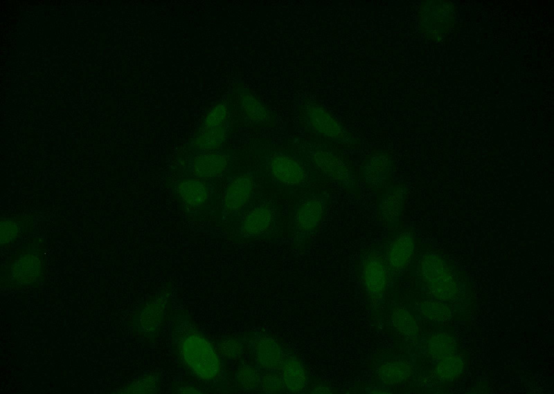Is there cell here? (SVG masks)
<instances>
[{"mask_svg": "<svg viewBox=\"0 0 554 394\" xmlns=\"http://www.w3.org/2000/svg\"><path fill=\"white\" fill-rule=\"evenodd\" d=\"M456 17V8L449 1H424L418 12L420 30L433 41H437L453 27Z\"/></svg>", "mask_w": 554, "mask_h": 394, "instance_id": "13", "label": "cell"}, {"mask_svg": "<svg viewBox=\"0 0 554 394\" xmlns=\"http://www.w3.org/2000/svg\"><path fill=\"white\" fill-rule=\"evenodd\" d=\"M159 386V375L158 373H149L132 381L125 386L120 393L152 394L158 392Z\"/></svg>", "mask_w": 554, "mask_h": 394, "instance_id": "27", "label": "cell"}, {"mask_svg": "<svg viewBox=\"0 0 554 394\" xmlns=\"http://www.w3.org/2000/svg\"><path fill=\"white\" fill-rule=\"evenodd\" d=\"M310 393H331V390L326 386L324 385H317L313 387L311 389Z\"/></svg>", "mask_w": 554, "mask_h": 394, "instance_id": "33", "label": "cell"}, {"mask_svg": "<svg viewBox=\"0 0 554 394\" xmlns=\"http://www.w3.org/2000/svg\"><path fill=\"white\" fill-rule=\"evenodd\" d=\"M235 379L237 386L243 391L261 389V373L253 366L244 364L240 366L235 373Z\"/></svg>", "mask_w": 554, "mask_h": 394, "instance_id": "25", "label": "cell"}, {"mask_svg": "<svg viewBox=\"0 0 554 394\" xmlns=\"http://www.w3.org/2000/svg\"><path fill=\"white\" fill-rule=\"evenodd\" d=\"M258 171L281 194L297 198L314 189L321 177L293 148L265 145L255 150Z\"/></svg>", "mask_w": 554, "mask_h": 394, "instance_id": "1", "label": "cell"}, {"mask_svg": "<svg viewBox=\"0 0 554 394\" xmlns=\"http://www.w3.org/2000/svg\"><path fill=\"white\" fill-rule=\"evenodd\" d=\"M406 189L402 185H388L382 191L377 200V219L384 227L393 230L400 224Z\"/></svg>", "mask_w": 554, "mask_h": 394, "instance_id": "18", "label": "cell"}, {"mask_svg": "<svg viewBox=\"0 0 554 394\" xmlns=\"http://www.w3.org/2000/svg\"><path fill=\"white\" fill-rule=\"evenodd\" d=\"M226 109L217 106L206 116L192 141L197 151L216 150L226 141L229 134Z\"/></svg>", "mask_w": 554, "mask_h": 394, "instance_id": "15", "label": "cell"}, {"mask_svg": "<svg viewBox=\"0 0 554 394\" xmlns=\"http://www.w3.org/2000/svg\"><path fill=\"white\" fill-rule=\"evenodd\" d=\"M301 127L310 138L338 149H357L358 138L326 108L312 100H304L298 107Z\"/></svg>", "mask_w": 554, "mask_h": 394, "instance_id": "5", "label": "cell"}, {"mask_svg": "<svg viewBox=\"0 0 554 394\" xmlns=\"http://www.w3.org/2000/svg\"><path fill=\"white\" fill-rule=\"evenodd\" d=\"M261 389L267 393H280L286 390L280 374L269 370L261 373Z\"/></svg>", "mask_w": 554, "mask_h": 394, "instance_id": "30", "label": "cell"}, {"mask_svg": "<svg viewBox=\"0 0 554 394\" xmlns=\"http://www.w3.org/2000/svg\"><path fill=\"white\" fill-rule=\"evenodd\" d=\"M393 327L406 338L416 341L419 335V327L413 315L404 307L394 308L390 315Z\"/></svg>", "mask_w": 554, "mask_h": 394, "instance_id": "22", "label": "cell"}, {"mask_svg": "<svg viewBox=\"0 0 554 394\" xmlns=\"http://www.w3.org/2000/svg\"><path fill=\"white\" fill-rule=\"evenodd\" d=\"M234 165L235 157L230 151H197L185 160L181 173L183 177L215 182L228 177Z\"/></svg>", "mask_w": 554, "mask_h": 394, "instance_id": "11", "label": "cell"}, {"mask_svg": "<svg viewBox=\"0 0 554 394\" xmlns=\"http://www.w3.org/2000/svg\"><path fill=\"white\" fill-rule=\"evenodd\" d=\"M220 353L229 359H236L242 356L244 352L242 341L236 338H227L220 341Z\"/></svg>", "mask_w": 554, "mask_h": 394, "instance_id": "31", "label": "cell"}, {"mask_svg": "<svg viewBox=\"0 0 554 394\" xmlns=\"http://www.w3.org/2000/svg\"><path fill=\"white\" fill-rule=\"evenodd\" d=\"M463 368V359L460 356L454 355L439 360L434 368V372L441 379L452 381L462 373Z\"/></svg>", "mask_w": 554, "mask_h": 394, "instance_id": "26", "label": "cell"}, {"mask_svg": "<svg viewBox=\"0 0 554 394\" xmlns=\"http://www.w3.org/2000/svg\"><path fill=\"white\" fill-rule=\"evenodd\" d=\"M393 160L388 153L378 150L364 160L359 169V177L370 190L379 192L388 185L393 171Z\"/></svg>", "mask_w": 554, "mask_h": 394, "instance_id": "17", "label": "cell"}, {"mask_svg": "<svg viewBox=\"0 0 554 394\" xmlns=\"http://www.w3.org/2000/svg\"><path fill=\"white\" fill-rule=\"evenodd\" d=\"M171 332L173 350L184 367L199 380H217L222 373L220 358L188 312L175 314Z\"/></svg>", "mask_w": 554, "mask_h": 394, "instance_id": "2", "label": "cell"}, {"mask_svg": "<svg viewBox=\"0 0 554 394\" xmlns=\"http://www.w3.org/2000/svg\"><path fill=\"white\" fill-rule=\"evenodd\" d=\"M44 250L39 238H32L18 248L1 267V287L10 290L38 288L46 276Z\"/></svg>", "mask_w": 554, "mask_h": 394, "instance_id": "4", "label": "cell"}, {"mask_svg": "<svg viewBox=\"0 0 554 394\" xmlns=\"http://www.w3.org/2000/svg\"><path fill=\"white\" fill-rule=\"evenodd\" d=\"M175 392L177 393H193V394H199L202 392L197 388L188 384H184L178 386L175 389Z\"/></svg>", "mask_w": 554, "mask_h": 394, "instance_id": "32", "label": "cell"}, {"mask_svg": "<svg viewBox=\"0 0 554 394\" xmlns=\"http://www.w3.org/2000/svg\"><path fill=\"white\" fill-rule=\"evenodd\" d=\"M415 239L407 230L391 234L381 245L386 264L391 274H399L410 264L415 251Z\"/></svg>", "mask_w": 554, "mask_h": 394, "instance_id": "16", "label": "cell"}, {"mask_svg": "<svg viewBox=\"0 0 554 394\" xmlns=\"http://www.w3.org/2000/svg\"><path fill=\"white\" fill-rule=\"evenodd\" d=\"M26 223L22 218L1 219V246L8 245L14 242L24 230Z\"/></svg>", "mask_w": 554, "mask_h": 394, "instance_id": "29", "label": "cell"}, {"mask_svg": "<svg viewBox=\"0 0 554 394\" xmlns=\"http://www.w3.org/2000/svg\"><path fill=\"white\" fill-rule=\"evenodd\" d=\"M330 201L328 193L313 189L298 197L289 214V227L294 241L301 245L318 230Z\"/></svg>", "mask_w": 554, "mask_h": 394, "instance_id": "8", "label": "cell"}, {"mask_svg": "<svg viewBox=\"0 0 554 394\" xmlns=\"http://www.w3.org/2000/svg\"><path fill=\"white\" fill-rule=\"evenodd\" d=\"M235 235L241 240H269L282 227L280 207L273 199L260 196L235 223Z\"/></svg>", "mask_w": 554, "mask_h": 394, "instance_id": "7", "label": "cell"}, {"mask_svg": "<svg viewBox=\"0 0 554 394\" xmlns=\"http://www.w3.org/2000/svg\"><path fill=\"white\" fill-rule=\"evenodd\" d=\"M428 353L432 358L440 360L457 353L455 339L447 333H437L431 336L427 344Z\"/></svg>", "mask_w": 554, "mask_h": 394, "instance_id": "24", "label": "cell"}, {"mask_svg": "<svg viewBox=\"0 0 554 394\" xmlns=\"http://www.w3.org/2000/svg\"><path fill=\"white\" fill-rule=\"evenodd\" d=\"M285 389L290 393L303 391L307 383V375L301 362L295 357H285L280 369Z\"/></svg>", "mask_w": 554, "mask_h": 394, "instance_id": "21", "label": "cell"}, {"mask_svg": "<svg viewBox=\"0 0 554 394\" xmlns=\"http://www.w3.org/2000/svg\"><path fill=\"white\" fill-rule=\"evenodd\" d=\"M260 177L258 170H247L229 177L220 200L223 223H235L262 196Z\"/></svg>", "mask_w": 554, "mask_h": 394, "instance_id": "6", "label": "cell"}, {"mask_svg": "<svg viewBox=\"0 0 554 394\" xmlns=\"http://www.w3.org/2000/svg\"><path fill=\"white\" fill-rule=\"evenodd\" d=\"M358 274L369 303L373 306L379 304L391 275L381 245L371 246L363 251L358 261Z\"/></svg>", "mask_w": 554, "mask_h": 394, "instance_id": "10", "label": "cell"}, {"mask_svg": "<svg viewBox=\"0 0 554 394\" xmlns=\"http://www.w3.org/2000/svg\"><path fill=\"white\" fill-rule=\"evenodd\" d=\"M170 301L168 290L148 299L134 314L132 329L140 337L153 339L160 331L167 315Z\"/></svg>", "mask_w": 554, "mask_h": 394, "instance_id": "14", "label": "cell"}, {"mask_svg": "<svg viewBox=\"0 0 554 394\" xmlns=\"http://www.w3.org/2000/svg\"><path fill=\"white\" fill-rule=\"evenodd\" d=\"M413 368L404 360H389L379 364L376 370L377 378L384 384L396 386L407 381L413 375Z\"/></svg>", "mask_w": 554, "mask_h": 394, "instance_id": "20", "label": "cell"}, {"mask_svg": "<svg viewBox=\"0 0 554 394\" xmlns=\"http://www.w3.org/2000/svg\"><path fill=\"white\" fill-rule=\"evenodd\" d=\"M292 148L301 155L322 178L356 194L358 184L353 167L339 149L311 138H298Z\"/></svg>", "mask_w": 554, "mask_h": 394, "instance_id": "3", "label": "cell"}, {"mask_svg": "<svg viewBox=\"0 0 554 394\" xmlns=\"http://www.w3.org/2000/svg\"><path fill=\"white\" fill-rule=\"evenodd\" d=\"M242 99V110L251 122L260 126L269 127L274 125V118L272 114L253 97L245 95Z\"/></svg>", "mask_w": 554, "mask_h": 394, "instance_id": "23", "label": "cell"}, {"mask_svg": "<svg viewBox=\"0 0 554 394\" xmlns=\"http://www.w3.org/2000/svg\"><path fill=\"white\" fill-rule=\"evenodd\" d=\"M421 276L430 292L440 301L455 299L458 285L444 260L437 254H427L420 261Z\"/></svg>", "mask_w": 554, "mask_h": 394, "instance_id": "12", "label": "cell"}, {"mask_svg": "<svg viewBox=\"0 0 554 394\" xmlns=\"http://www.w3.org/2000/svg\"><path fill=\"white\" fill-rule=\"evenodd\" d=\"M171 191L184 212L194 217L210 213L221 197L215 182L193 178L175 181Z\"/></svg>", "mask_w": 554, "mask_h": 394, "instance_id": "9", "label": "cell"}, {"mask_svg": "<svg viewBox=\"0 0 554 394\" xmlns=\"http://www.w3.org/2000/svg\"><path fill=\"white\" fill-rule=\"evenodd\" d=\"M248 346L260 368L265 370H280L285 356L278 342L269 335L260 332L251 333Z\"/></svg>", "mask_w": 554, "mask_h": 394, "instance_id": "19", "label": "cell"}, {"mask_svg": "<svg viewBox=\"0 0 554 394\" xmlns=\"http://www.w3.org/2000/svg\"><path fill=\"white\" fill-rule=\"evenodd\" d=\"M418 309L425 317L437 322L447 321L452 315V310L447 304L434 301L420 303Z\"/></svg>", "mask_w": 554, "mask_h": 394, "instance_id": "28", "label": "cell"}]
</instances>
